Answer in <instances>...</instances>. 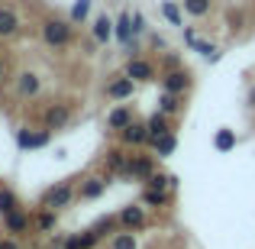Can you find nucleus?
<instances>
[{"instance_id":"9","label":"nucleus","mask_w":255,"mask_h":249,"mask_svg":"<svg viewBox=\"0 0 255 249\" xmlns=\"http://www.w3.org/2000/svg\"><path fill=\"white\" fill-rule=\"evenodd\" d=\"M162 81H165V91H168V94H178V97H181V94L191 87V75H187L184 68H178V71H168Z\"/></svg>"},{"instance_id":"10","label":"nucleus","mask_w":255,"mask_h":249,"mask_svg":"<svg viewBox=\"0 0 255 249\" xmlns=\"http://www.w3.org/2000/svg\"><path fill=\"white\" fill-rule=\"evenodd\" d=\"M117 217H120V224H123L126 230H139V227L145 224V211H142L139 204H129V207H123V211H120Z\"/></svg>"},{"instance_id":"31","label":"nucleus","mask_w":255,"mask_h":249,"mask_svg":"<svg viewBox=\"0 0 255 249\" xmlns=\"http://www.w3.org/2000/svg\"><path fill=\"white\" fill-rule=\"evenodd\" d=\"M36 227H39V230H42V233H49V230H52V227H55V211H49V207H45V211H42V214H39V220H36Z\"/></svg>"},{"instance_id":"17","label":"nucleus","mask_w":255,"mask_h":249,"mask_svg":"<svg viewBox=\"0 0 255 249\" xmlns=\"http://www.w3.org/2000/svg\"><path fill=\"white\" fill-rule=\"evenodd\" d=\"M181 6H184V13H187V16H194V19H204L207 13H210L213 0H181Z\"/></svg>"},{"instance_id":"38","label":"nucleus","mask_w":255,"mask_h":249,"mask_svg":"<svg viewBox=\"0 0 255 249\" xmlns=\"http://www.w3.org/2000/svg\"><path fill=\"white\" fill-rule=\"evenodd\" d=\"M3 75H6V65H3V58H0V81H3Z\"/></svg>"},{"instance_id":"1","label":"nucleus","mask_w":255,"mask_h":249,"mask_svg":"<svg viewBox=\"0 0 255 249\" xmlns=\"http://www.w3.org/2000/svg\"><path fill=\"white\" fill-rule=\"evenodd\" d=\"M71 19H58V16H49L42 19V39L45 45H52V49H65V45L71 42Z\"/></svg>"},{"instance_id":"15","label":"nucleus","mask_w":255,"mask_h":249,"mask_svg":"<svg viewBox=\"0 0 255 249\" xmlns=\"http://www.w3.org/2000/svg\"><path fill=\"white\" fill-rule=\"evenodd\" d=\"M107 185H110V181H107L104 175H91V178H87L84 185H81V198H84V201H94V198H100V194L107 191Z\"/></svg>"},{"instance_id":"21","label":"nucleus","mask_w":255,"mask_h":249,"mask_svg":"<svg viewBox=\"0 0 255 249\" xmlns=\"http://www.w3.org/2000/svg\"><path fill=\"white\" fill-rule=\"evenodd\" d=\"M149 139H155V136H165V133H171L168 130V117H165V113H152L149 117Z\"/></svg>"},{"instance_id":"37","label":"nucleus","mask_w":255,"mask_h":249,"mask_svg":"<svg viewBox=\"0 0 255 249\" xmlns=\"http://www.w3.org/2000/svg\"><path fill=\"white\" fill-rule=\"evenodd\" d=\"M3 249H19V246H16V240H3Z\"/></svg>"},{"instance_id":"22","label":"nucleus","mask_w":255,"mask_h":249,"mask_svg":"<svg viewBox=\"0 0 255 249\" xmlns=\"http://www.w3.org/2000/svg\"><path fill=\"white\" fill-rule=\"evenodd\" d=\"M162 16L168 19L171 26H178V29H184V16H181V6L174 3V0H165V3H162Z\"/></svg>"},{"instance_id":"24","label":"nucleus","mask_w":255,"mask_h":249,"mask_svg":"<svg viewBox=\"0 0 255 249\" xmlns=\"http://www.w3.org/2000/svg\"><path fill=\"white\" fill-rule=\"evenodd\" d=\"M91 3H94V0H75V3H71L68 19H71V23H84V19L91 16Z\"/></svg>"},{"instance_id":"19","label":"nucleus","mask_w":255,"mask_h":249,"mask_svg":"<svg viewBox=\"0 0 255 249\" xmlns=\"http://www.w3.org/2000/svg\"><path fill=\"white\" fill-rule=\"evenodd\" d=\"M126 165H129V156L123 149H110L107 152V172H123L126 175Z\"/></svg>"},{"instance_id":"12","label":"nucleus","mask_w":255,"mask_h":249,"mask_svg":"<svg viewBox=\"0 0 255 249\" xmlns=\"http://www.w3.org/2000/svg\"><path fill=\"white\" fill-rule=\"evenodd\" d=\"M129 123H136L129 107H113V110L107 113V130H120V133H123Z\"/></svg>"},{"instance_id":"34","label":"nucleus","mask_w":255,"mask_h":249,"mask_svg":"<svg viewBox=\"0 0 255 249\" xmlns=\"http://www.w3.org/2000/svg\"><path fill=\"white\" fill-rule=\"evenodd\" d=\"M132 29H136V36H139V32H145V16H142V13H132Z\"/></svg>"},{"instance_id":"28","label":"nucleus","mask_w":255,"mask_h":249,"mask_svg":"<svg viewBox=\"0 0 255 249\" xmlns=\"http://www.w3.org/2000/svg\"><path fill=\"white\" fill-rule=\"evenodd\" d=\"M213 146H217V152H230L233 146H236V133L233 130H220L217 139H213Z\"/></svg>"},{"instance_id":"36","label":"nucleus","mask_w":255,"mask_h":249,"mask_svg":"<svg viewBox=\"0 0 255 249\" xmlns=\"http://www.w3.org/2000/svg\"><path fill=\"white\" fill-rule=\"evenodd\" d=\"M162 65H165V68H168V71H178L181 58H178V55H171V52H168V55H165V62H162Z\"/></svg>"},{"instance_id":"41","label":"nucleus","mask_w":255,"mask_h":249,"mask_svg":"<svg viewBox=\"0 0 255 249\" xmlns=\"http://www.w3.org/2000/svg\"><path fill=\"white\" fill-rule=\"evenodd\" d=\"M0 249H3V240H0Z\"/></svg>"},{"instance_id":"7","label":"nucleus","mask_w":255,"mask_h":249,"mask_svg":"<svg viewBox=\"0 0 255 249\" xmlns=\"http://www.w3.org/2000/svg\"><path fill=\"white\" fill-rule=\"evenodd\" d=\"M39 91H42V78H39L36 71H23V75L16 78V94L19 97H36Z\"/></svg>"},{"instance_id":"18","label":"nucleus","mask_w":255,"mask_h":249,"mask_svg":"<svg viewBox=\"0 0 255 249\" xmlns=\"http://www.w3.org/2000/svg\"><path fill=\"white\" fill-rule=\"evenodd\" d=\"M152 143V149H155V156H171L174 152V146H178V139H174V133H165V136H155V139H149Z\"/></svg>"},{"instance_id":"8","label":"nucleus","mask_w":255,"mask_h":249,"mask_svg":"<svg viewBox=\"0 0 255 249\" xmlns=\"http://www.w3.org/2000/svg\"><path fill=\"white\" fill-rule=\"evenodd\" d=\"M19 32V13L13 6H0V39H10Z\"/></svg>"},{"instance_id":"14","label":"nucleus","mask_w":255,"mask_h":249,"mask_svg":"<svg viewBox=\"0 0 255 249\" xmlns=\"http://www.w3.org/2000/svg\"><path fill=\"white\" fill-rule=\"evenodd\" d=\"M152 159L149 156H129V165H126V175H132V178H152Z\"/></svg>"},{"instance_id":"30","label":"nucleus","mask_w":255,"mask_h":249,"mask_svg":"<svg viewBox=\"0 0 255 249\" xmlns=\"http://www.w3.org/2000/svg\"><path fill=\"white\" fill-rule=\"evenodd\" d=\"M165 201H168V194H165V191H152V188H149V191L142 194V204L145 207H162Z\"/></svg>"},{"instance_id":"33","label":"nucleus","mask_w":255,"mask_h":249,"mask_svg":"<svg viewBox=\"0 0 255 249\" xmlns=\"http://www.w3.org/2000/svg\"><path fill=\"white\" fill-rule=\"evenodd\" d=\"M97 233H94V230H87L84 233V237H78V246H81V249H91V246H97Z\"/></svg>"},{"instance_id":"4","label":"nucleus","mask_w":255,"mask_h":249,"mask_svg":"<svg viewBox=\"0 0 255 249\" xmlns=\"http://www.w3.org/2000/svg\"><path fill=\"white\" fill-rule=\"evenodd\" d=\"M49 139H52V130H19L16 133L19 149H45Z\"/></svg>"},{"instance_id":"16","label":"nucleus","mask_w":255,"mask_h":249,"mask_svg":"<svg viewBox=\"0 0 255 249\" xmlns=\"http://www.w3.org/2000/svg\"><path fill=\"white\" fill-rule=\"evenodd\" d=\"M132 36H136V29H132V13L129 10H123L117 16V39L123 45H132Z\"/></svg>"},{"instance_id":"2","label":"nucleus","mask_w":255,"mask_h":249,"mask_svg":"<svg viewBox=\"0 0 255 249\" xmlns=\"http://www.w3.org/2000/svg\"><path fill=\"white\" fill-rule=\"evenodd\" d=\"M71 198H75V188H71L68 181H62V185H55L52 191H45L42 207H49V211H58V207H68Z\"/></svg>"},{"instance_id":"35","label":"nucleus","mask_w":255,"mask_h":249,"mask_svg":"<svg viewBox=\"0 0 255 249\" xmlns=\"http://www.w3.org/2000/svg\"><path fill=\"white\" fill-rule=\"evenodd\" d=\"M197 42H200V39H197V32H194L191 26H184V45H191V49H194Z\"/></svg>"},{"instance_id":"39","label":"nucleus","mask_w":255,"mask_h":249,"mask_svg":"<svg viewBox=\"0 0 255 249\" xmlns=\"http://www.w3.org/2000/svg\"><path fill=\"white\" fill-rule=\"evenodd\" d=\"M249 104L255 107V84H252V91H249Z\"/></svg>"},{"instance_id":"11","label":"nucleus","mask_w":255,"mask_h":249,"mask_svg":"<svg viewBox=\"0 0 255 249\" xmlns=\"http://www.w3.org/2000/svg\"><path fill=\"white\" fill-rule=\"evenodd\" d=\"M120 139H123V146H142V143H149V126L145 123H129L123 133H120Z\"/></svg>"},{"instance_id":"27","label":"nucleus","mask_w":255,"mask_h":249,"mask_svg":"<svg viewBox=\"0 0 255 249\" xmlns=\"http://www.w3.org/2000/svg\"><path fill=\"white\" fill-rule=\"evenodd\" d=\"M194 52H197L200 58H207V62H210V65L223 58V52H220V49H217V45H213V42H197V45H194Z\"/></svg>"},{"instance_id":"23","label":"nucleus","mask_w":255,"mask_h":249,"mask_svg":"<svg viewBox=\"0 0 255 249\" xmlns=\"http://www.w3.org/2000/svg\"><path fill=\"white\" fill-rule=\"evenodd\" d=\"M16 211H19V198L10 188H0V214L6 217V214H16Z\"/></svg>"},{"instance_id":"6","label":"nucleus","mask_w":255,"mask_h":249,"mask_svg":"<svg viewBox=\"0 0 255 249\" xmlns=\"http://www.w3.org/2000/svg\"><path fill=\"white\" fill-rule=\"evenodd\" d=\"M42 120H45V130H62V126L71 120V107L68 104H55V107H49V110H45Z\"/></svg>"},{"instance_id":"29","label":"nucleus","mask_w":255,"mask_h":249,"mask_svg":"<svg viewBox=\"0 0 255 249\" xmlns=\"http://www.w3.org/2000/svg\"><path fill=\"white\" fill-rule=\"evenodd\" d=\"M139 243H136V237H132L129 230L126 233H117V237H113V243H110V249H136Z\"/></svg>"},{"instance_id":"40","label":"nucleus","mask_w":255,"mask_h":249,"mask_svg":"<svg viewBox=\"0 0 255 249\" xmlns=\"http://www.w3.org/2000/svg\"><path fill=\"white\" fill-rule=\"evenodd\" d=\"M52 249H65V246H52Z\"/></svg>"},{"instance_id":"20","label":"nucleus","mask_w":255,"mask_h":249,"mask_svg":"<svg viewBox=\"0 0 255 249\" xmlns=\"http://www.w3.org/2000/svg\"><path fill=\"white\" fill-rule=\"evenodd\" d=\"M3 227H6L10 233H23V230H29V217H26L23 211L6 214V217H3Z\"/></svg>"},{"instance_id":"32","label":"nucleus","mask_w":255,"mask_h":249,"mask_svg":"<svg viewBox=\"0 0 255 249\" xmlns=\"http://www.w3.org/2000/svg\"><path fill=\"white\" fill-rule=\"evenodd\" d=\"M117 224H120V217H104L97 227H94V233H97V237H107V233H110Z\"/></svg>"},{"instance_id":"3","label":"nucleus","mask_w":255,"mask_h":249,"mask_svg":"<svg viewBox=\"0 0 255 249\" xmlns=\"http://www.w3.org/2000/svg\"><path fill=\"white\" fill-rule=\"evenodd\" d=\"M113 36H117V19H110L107 13H104V16H97V19L91 23V39H94L97 45H110Z\"/></svg>"},{"instance_id":"26","label":"nucleus","mask_w":255,"mask_h":249,"mask_svg":"<svg viewBox=\"0 0 255 249\" xmlns=\"http://www.w3.org/2000/svg\"><path fill=\"white\" fill-rule=\"evenodd\" d=\"M149 188H152V191H168V188H178V175H152Z\"/></svg>"},{"instance_id":"13","label":"nucleus","mask_w":255,"mask_h":249,"mask_svg":"<svg viewBox=\"0 0 255 249\" xmlns=\"http://www.w3.org/2000/svg\"><path fill=\"white\" fill-rule=\"evenodd\" d=\"M132 91H136V81H132L129 75H123V78H117V81H110V84H107V97H113V100L132 97Z\"/></svg>"},{"instance_id":"5","label":"nucleus","mask_w":255,"mask_h":249,"mask_svg":"<svg viewBox=\"0 0 255 249\" xmlns=\"http://www.w3.org/2000/svg\"><path fill=\"white\" fill-rule=\"evenodd\" d=\"M126 75H129L132 81H155V68H152V62L136 58V55L126 62Z\"/></svg>"},{"instance_id":"25","label":"nucleus","mask_w":255,"mask_h":249,"mask_svg":"<svg viewBox=\"0 0 255 249\" xmlns=\"http://www.w3.org/2000/svg\"><path fill=\"white\" fill-rule=\"evenodd\" d=\"M178 110H181V104H178V94H168V91H165L162 97H158V113H165V117H174Z\"/></svg>"}]
</instances>
